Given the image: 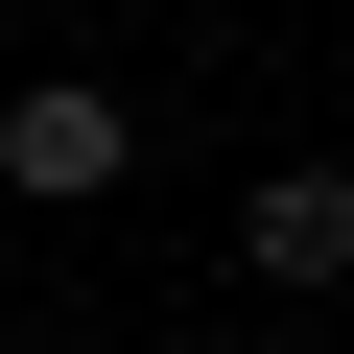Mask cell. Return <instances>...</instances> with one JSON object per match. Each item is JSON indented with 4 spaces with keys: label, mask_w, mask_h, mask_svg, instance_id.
<instances>
[{
    "label": "cell",
    "mask_w": 354,
    "mask_h": 354,
    "mask_svg": "<svg viewBox=\"0 0 354 354\" xmlns=\"http://www.w3.org/2000/svg\"><path fill=\"white\" fill-rule=\"evenodd\" d=\"M118 165H142V118H118L95 71H48V95H0V189H24V213H95Z\"/></svg>",
    "instance_id": "1"
},
{
    "label": "cell",
    "mask_w": 354,
    "mask_h": 354,
    "mask_svg": "<svg viewBox=\"0 0 354 354\" xmlns=\"http://www.w3.org/2000/svg\"><path fill=\"white\" fill-rule=\"evenodd\" d=\"M236 260L330 307V283H354V165H260V189H236Z\"/></svg>",
    "instance_id": "2"
}]
</instances>
